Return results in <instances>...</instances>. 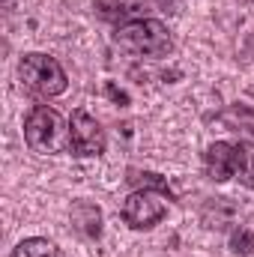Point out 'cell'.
<instances>
[{
    "label": "cell",
    "mask_w": 254,
    "mask_h": 257,
    "mask_svg": "<svg viewBox=\"0 0 254 257\" xmlns=\"http://www.w3.org/2000/svg\"><path fill=\"white\" fill-rule=\"evenodd\" d=\"M230 251L236 257H254V233L248 227H236L230 233Z\"/></svg>",
    "instance_id": "cell-10"
},
{
    "label": "cell",
    "mask_w": 254,
    "mask_h": 257,
    "mask_svg": "<svg viewBox=\"0 0 254 257\" xmlns=\"http://www.w3.org/2000/svg\"><path fill=\"white\" fill-rule=\"evenodd\" d=\"M132 183H141L144 189H156V192H162V194H168V183L159 177V174H135L132 171V177H129Z\"/></svg>",
    "instance_id": "cell-11"
},
{
    "label": "cell",
    "mask_w": 254,
    "mask_h": 257,
    "mask_svg": "<svg viewBox=\"0 0 254 257\" xmlns=\"http://www.w3.org/2000/svg\"><path fill=\"white\" fill-rule=\"evenodd\" d=\"M120 215H123V221H126L132 230H153L168 215L165 194L156 192V189H135L123 200Z\"/></svg>",
    "instance_id": "cell-4"
},
{
    "label": "cell",
    "mask_w": 254,
    "mask_h": 257,
    "mask_svg": "<svg viewBox=\"0 0 254 257\" xmlns=\"http://www.w3.org/2000/svg\"><path fill=\"white\" fill-rule=\"evenodd\" d=\"M114 42L135 57H153V60L168 57L174 51V39L159 18H132L120 24L114 33Z\"/></svg>",
    "instance_id": "cell-1"
},
{
    "label": "cell",
    "mask_w": 254,
    "mask_h": 257,
    "mask_svg": "<svg viewBox=\"0 0 254 257\" xmlns=\"http://www.w3.org/2000/svg\"><path fill=\"white\" fill-rule=\"evenodd\" d=\"M72 224L84 233V236H90V239H99L102 236V209L93 203V200H78V203H72Z\"/></svg>",
    "instance_id": "cell-7"
},
{
    "label": "cell",
    "mask_w": 254,
    "mask_h": 257,
    "mask_svg": "<svg viewBox=\"0 0 254 257\" xmlns=\"http://www.w3.org/2000/svg\"><path fill=\"white\" fill-rule=\"evenodd\" d=\"M18 81L27 93L39 96V99H54L66 93L69 87V78H66V69L51 54H24L21 63H18Z\"/></svg>",
    "instance_id": "cell-3"
},
{
    "label": "cell",
    "mask_w": 254,
    "mask_h": 257,
    "mask_svg": "<svg viewBox=\"0 0 254 257\" xmlns=\"http://www.w3.org/2000/svg\"><path fill=\"white\" fill-rule=\"evenodd\" d=\"M9 257H57V245L51 239H42V236H30V239H21Z\"/></svg>",
    "instance_id": "cell-9"
},
{
    "label": "cell",
    "mask_w": 254,
    "mask_h": 257,
    "mask_svg": "<svg viewBox=\"0 0 254 257\" xmlns=\"http://www.w3.org/2000/svg\"><path fill=\"white\" fill-rule=\"evenodd\" d=\"M105 93L111 96V102H117V105H129V96L114 84V81H105Z\"/></svg>",
    "instance_id": "cell-12"
},
{
    "label": "cell",
    "mask_w": 254,
    "mask_h": 257,
    "mask_svg": "<svg viewBox=\"0 0 254 257\" xmlns=\"http://www.w3.org/2000/svg\"><path fill=\"white\" fill-rule=\"evenodd\" d=\"M233 150H236L233 177H236L245 189H254V144L251 141H239V144H233Z\"/></svg>",
    "instance_id": "cell-8"
},
{
    "label": "cell",
    "mask_w": 254,
    "mask_h": 257,
    "mask_svg": "<svg viewBox=\"0 0 254 257\" xmlns=\"http://www.w3.org/2000/svg\"><path fill=\"white\" fill-rule=\"evenodd\" d=\"M233 159H236V150L230 141H215L206 147L203 153V168H206V177L212 183H227L233 177Z\"/></svg>",
    "instance_id": "cell-6"
},
{
    "label": "cell",
    "mask_w": 254,
    "mask_h": 257,
    "mask_svg": "<svg viewBox=\"0 0 254 257\" xmlns=\"http://www.w3.org/2000/svg\"><path fill=\"white\" fill-rule=\"evenodd\" d=\"M69 150L78 159H90V156H102L105 153V128L99 126V120L90 117L87 111H72Z\"/></svg>",
    "instance_id": "cell-5"
},
{
    "label": "cell",
    "mask_w": 254,
    "mask_h": 257,
    "mask_svg": "<svg viewBox=\"0 0 254 257\" xmlns=\"http://www.w3.org/2000/svg\"><path fill=\"white\" fill-rule=\"evenodd\" d=\"M24 141L39 156H57L69 150V123L60 117V111L33 105L24 117Z\"/></svg>",
    "instance_id": "cell-2"
}]
</instances>
